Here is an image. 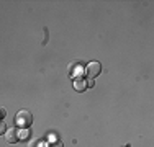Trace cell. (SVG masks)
Listing matches in <instances>:
<instances>
[{
  "instance_id": "obj_4",
  "label": "cell",
  "mask_w": 154,
  "mask_h": 147,
  "mask_svg": "<svg viewBox=\"0 0 154 147\" xmlns=\"http://www.w3.org/2000/svg\"><path fill=\"white\" fill-rule=\"evenodd\" d=\"M74 88H75V90H79V92L85 90V83H84V80L82 79H77L74 82Z\"/></svg>"
},
{
  "instance_id": "obj_5",
  "label": "cell",
  "mask_w": 154,
  "mask_h": 147,
  "mask_svg": "<svg viewBox=\"0 0 154 147\" xmlns=\"http://www.w3.org/2000/svg\"><path fill=\"white\" fill-rule=\"evenodd\" d=\"M28 147H39V139H38V137L31 139V141L28 142Z\"/></svg>"
},
{
  "instance_id": "obj_10",
  "label": "cell",
  "mask_w": 154,
  "mask_h": 147,
  "mask_svg": "<svg viewBox=\"0 0 154 147\" xmlns=\"http://www.w3.org/2000/svg\"><path fill=\"white\" fill-rule=\"evenodd\" d=\"M94 83H95L94 80H89V82H87V85H89V87H94Z\"/></svg>"
},
{
  "instance_id": "obj_8",
  "label": "cell",
  "mask_w": 154,
  "mask_h": 147,
  "mask_svg": "<svg viewBox=\"0 0 154 147\" xmlns=\"http://www.w3.org/2000/svg\"><path fill=\"white\" fill-rule=\"evenodd\" d=\"M5 131H7L5 123H3V121H0V134H5Z\"/></svg>"
},
{
  "instance_id": "obj_7",
  "label": "cell",
  "mask_w": 154,
  "mask_h": 147,
  "mask_svg": "<svg viewBox=\"0 0 154 147\" xmlns=\"http://www.w3.org/2000/svg\"><path fill=\"white\" fill-rule=\"evenodd\" d=\"M28 134H30V132H28V129L18 131V137H20V139H23V137H28Z\"/></svg>"
},
{
  "instance_id": "obj_6",
  "label": "cell",
  "mask_w": 154,
  "mask_h": 147,
  "mask_svg": "<svg viewBox=\"0 0 154 147\" xmlns=\"http://www.w3.org/2000/svg\"><path fill=\"white\" fill-rule=\"evenodd\" d=\"M49 147H64V146H62L61 141H57V139H53V141L49 142Z\"/></svg>"
},
{
  "instance_id": "obj_9",
  "label": "cell",
  "mask_w": 154,
  "mask_h": 147,
  "mask_svg": "<svg viewBox=\"0 0 154 147\" xmlns=\"http://www.w3.org/2000/svg\"><path fill=\"white\" fill-rule=\"evenodd\" d=\"M5 115H7V111H5V110H3V108H0V116L3 118V116H5Z\"/></svg>"
},
{
  "instance_id": "obj_1",
  "label": "cell",
  "mask_w": 154,
  "mask_h": 147,
  "mask_svg": "<svg viewBox=\"0 0 154 147\" xmlns=\"http://www.w3.org/2000/svg\"><path fill=\"white\" fill-rule=\"evenodd\" d=\"M33 123V115L28 110H21V111H18L17 115V124L20 128H23V129H28V128L31 126Z\"/></svg>"
},
{
  "instance_id": "obj_3",
  "label": "cell",
  "mask_w": 154,
  "mask_h": 147,
  "mask_svg": "<svg viewBox=\"0 0 154 147\" xmlns=\"http://www.w3.org/2000/svg\"><path fill=\"white\" fill-rule=\"evenodd\" d=\"M5 139H7V142L8 144H15V142L18 141V129L17 128H10V129H7L5 131Z\"/></svg>"
},
{
  "instance_id": "obj_2",
  "label": "cell",
  "mask_w": 154,
  "mask_h": 147,
  "mask_svg": "<svg viewBox=\"0 0 154 147\" xmlns=\"http://www.w3.org/2000/svg\"><path fill=\"white\" fill-rule=\"evenodd\" d=\"M100 74H102V64H100V62L94 61V62H90V64H87L85 75L89 77V80H94L95 77L100 75Z\"/></svg>"
}]
</instances>
